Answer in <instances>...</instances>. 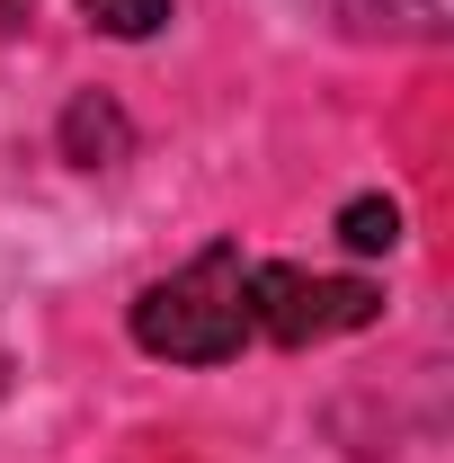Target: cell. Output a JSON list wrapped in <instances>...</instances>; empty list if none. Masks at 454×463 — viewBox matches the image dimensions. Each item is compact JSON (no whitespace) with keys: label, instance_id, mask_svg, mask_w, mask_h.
<instances>
[{"label":"cell","instance_id":"obj_4","mask_svg":"<svg viewBox=\"0 0 454 463\" xmlns=\"http://www.w3.org/2000/svg\"><path fill=\"white\" fill-rule=\"evenodd\" d=\"M339 241L356 250V259H383L401 241V205L393 196H356V205H339Z\"/></svg>","mask_w":454,"mask_h":463},{"label":"cell","instance_id":"obj_1","mask_svg":"<svg viewBox=\"0 0 454 463\" xmlns=\"http://www.w3.org/2000/svg\"><path fill=\"white\" fill-rule=\"evenodd\" d=\"M250 339H259V330H250V259H241L232 241L196 250L178 277L134 294V347H143V356H170V365H232Z\"/></svg>","mask_w":454,"mask_h":463},{"label":"cell","instance_id":"obj_6","mask_svg":"<svg viewBox=\"0 0 454 463\" xmlns=\"http://www.w3.org/2000/svg\"><path fill=\"white\" fill-rule=\"evenodd\" d=\"M365 18H383V27H401V36H446V9L454 0H356Z\"/></svg>","mask_w":454,"mask_h":463},{"label":"cell","instance_id":"obj_7","mask_svg":"<svg viewBox=\"0 0 454 463\" xmlns=\"http://www.w3.org/2000/svg\"><path fill=\"white\" fill-rule=\"evenodd\" d=\"M0 374H9V356H0Z\"/></svg>","mask_w":454,"mask_h":463},{"label":"cell","instance_id":"obj_3","mask_svg":"<svg viewBox=\"0 0 454 463\" xmlns=\"http://www.w3.org/2000/svg\"><path fill=\"white\" fill-rule=\"evenodd\" d=\"M125 152H134V125H125L116 99L90 90V99H71V108H62V161H71V170H116Z\"/></svg>","mask_w":454,"mask_h":463},{"label":"cell","instance_id":"obj_5","mask_svg":"<svg viewBox=\"0 0 454 463\" xmlns=\"http://www.w3.org/2000/svg\"><path fill=\"white\" fill-rule=\"evenodd\" d=\"M80 9H90V27H108V36H125V45L170 27V0H80Z\"/></svg>","mask_w":454,"mask_h":463},{"label":"cell","instance_id":"obj_2","mask_svg":"<svg viewBox=\"0 0 454 463\" xmlns=\"http://www.w3.org/2000/svg\"><path fill=\"white\" fill-rule=\"evenodd\" d=\"M383 312V294L365 277H312V268H250V330H268L277 347H312L365 330Z\"/></svg>","mask_w":454,"mask_h":463}]
</instances>
